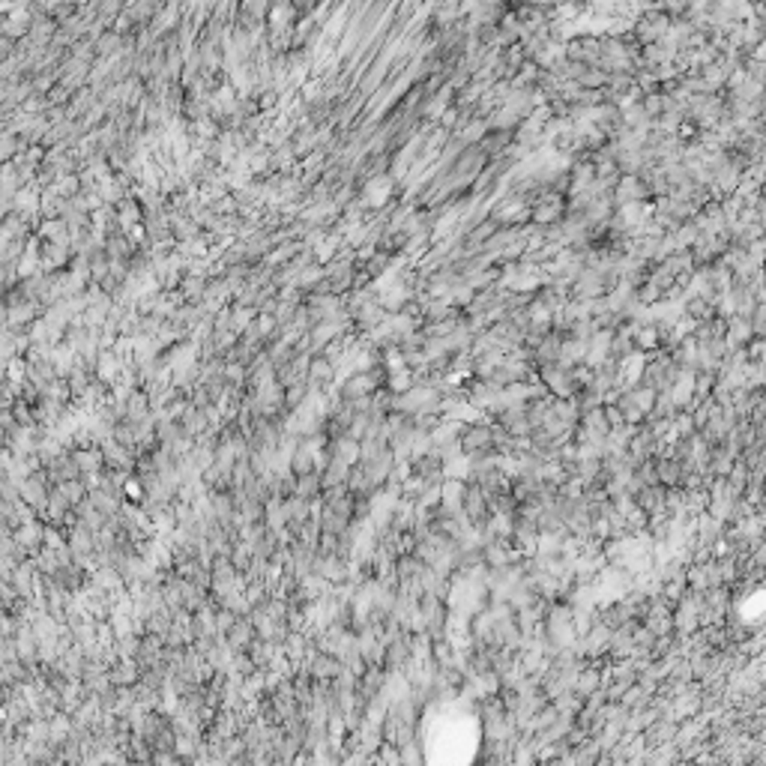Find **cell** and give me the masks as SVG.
<instances>
[{
	"instance_id": "1",
	"label": "cell",
	"mask_w": 766,
	"mask_h": 766,
	"mask_svg": "<svg viewBox=\"0 0 766 766\" xmlns=\"http://www.w3.org/2000/svg\"><path fill=\"white\" fill-rule=\"evenodd\" d=\"M458 452H464V458L491 455V452H497L494 449V437H491V422L461 425V431H458Z\"/></svg>"
},
{
	"instance_id": "2",
	"label": "cell",
	"mask_w": 766,
	"mask_h": 766,
	"mask_svg": "<svg viewBox=\"0 0 766 766\" xmlns=\"http://www.w3.org/2000/svg\"><path fill=\"white\" fill-rule=\"evenodd\" d=\"M461 512H464V518L470 521V527L482 524V521L488 518V515H491V500H488V494L482 491V485H479V482H467V479H464Z\"/></svg>"
},
{
	"instance_id": "3",
	"label": "cell",
	"mask_w": 766,
	"mask_h": 766,
	"mask_svg": "<svg viewBox=\"0 0 766 766\" xmlns=\"http://www.w3.org/2000/svg\"><path fill=\"white\" fill-rule=\"evenodd\" d=\"M652 464H656V476H659V485L664 488H674V485H680L683 482V464L676 461L674 455H652Z\"/></svg>"
},
{
	"instance_id": "4",
	"label": "cell",
	"mask_w": 766,
	"mask_h": 766,
	"mask_svg": "<svg viewBox=\"0 0 766 766\" xmlns=\"http://www.w3.org/2000/svg\"><path fill=\"white\" fill-rule=\"evenodd\" d=\"M225 635H228V647H231L234 652H246L249 647H252V640L258 638L255 623H252V620H240V617L234 620V626H231V629L225 632Z\"/></svg>"
},
{
	"instance_id": "5",
	"label": "cell",
	"mask_w": 766,
	"mask_h": 766,
	"mask_svg": "<svg viewBox=\"0 0 766 766\" xmlns=\"http://www.w3.org/2000/svg\"><path fill=\"white\" fill-rule=\"evenodd\" d=\"M632 497H635V506H640V509L650 515V512H656V509L662 506V500H664V485H640Z\"/></svg>"
},
{
	"instance_id": "6",
	"label": "cell",
	"mask_w": 766,
	"mask_h": 766,
	"mask_svg": "<svg viewBox=\"0 0 766 766\" xmlns=\"http://www.w3.org/2000/svg\"><path fill=\"white\" fill-rule=\"evenodd\" d=\"M323 485H321V476L318 473H306V476H297V485H294V497H303V500H315L321 497Z\"/></svg>"
},
{
	"instance_id": "7",
	"label": "cell",
	"mask_w": 766,
	"mask_h": 766,
	"mask_svg": "<svg viewBox=\"0 0 766 766\" xmlns=\"http://www.w3.org/2000/svg\"><path fill=\"white\" fill-rule=\"evenodd\" d=\"M650 698H652L650 692H644V688H640L638 683H632V686L623 692V698H620L617 703H620V707H626V710H644L647 703H650Z\"/></svg>"
},
{
	"instance_id": "8",
	"label": "cell",
	"mask_w": 766,
	"mask_h": 766,
	"mask_svg": "<svg viewBox=\"0 0 766 766\" xmlns=\"http://www.w3.org/2000/svg\"><path fill=\"white\" fill-rule=\"evenodd\" d=\"M335 378V366L330 359H315L309 366V381L315 383V386H323V383H333Z\"/></svg>"
},
{
	"instance_id": "9",
	"label": "cell",
	"mask_w": 766,
	"mask_h": 766,
	"mask_svg": "<svg viewBox=\"0 0 766 766\" xmlns=\"http://www.w3.org/2000/svg\"><path fill=\"white\" fill-rule=\"evenodd\" d=\"M99 464H102V452L99 449H87V452H78V455H75V467H81L87 476L96 473Z\"/></svg>"
}]
</instances>
